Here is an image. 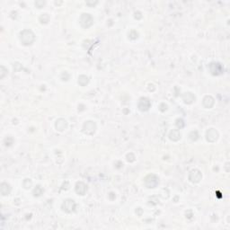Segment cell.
<instances>
[{
	"instance_id": "cell-1",
	"label": "cell",
	"mask_w": 230,
	"mask_h": 230,
	"mask_svg": "<svg viewBox=\"0 0 230 230\" xmlns=\"http://www.w3.org/2000/svg\"><path fill=\"white\" fill-rule=\"evenodd\" d=\"M20 40L23 45H31L34 42L35 37L32 31L24 30L20 33Z\"/></svg>"
},
{
	"instance_id": "cell-2",
	"label": "cell",
	"mask_w": 230,
	"mask_h": 230,
	"mask_svg": "<svg viewBox=\"0 0 230 230\" xmlns=\"http://www.w3.org/2000/svg\"><path fill=\"white\" fill-rule=\"evenodd\" d=\"M94 22L93 17L89 14H83L80 17V23L84 28H88Z\"/></svg>"
},
{
	"instance_id": "cell-3",
	"label": "cell",
	"mask_w": 230,
	"mask_h": 230,
	"mask_svg": "<svg viewBox=\"0 0 230 230\" xmlns=\"http://www.w3.org/2000/svg\"><path fill=\"white\" fill-rule=\"evenodd\" d=\"M95 130H96V125L95 122L93 121H86L84 126H83V130L84 132L88 135H92L95 132Z\"/></svg>"
},
{
	"instance_id": "cell-4",
	"label": "cell",
	"mask_w": 230,
	"mask_h": 230,
	"mask_svg": "<svg viewBox=\"0 0 230 230\" xmlns=\"http://www.w3.org/2000/svg\"><path fill=\"white\" fill-rule=\"evenodd\" d=\"M208 68H209L210 73L216 75V76L222 74L223 71H224V68L221 66V64H219V63H211V64H209Z\"/></svg>"
},
{
	"instance_id": "cell-5",
	"label": "cell",
	"mask_w": 230,
	"mask_h": 230,
	"mask_svg": "<svg viewBox=\"0 0 230 230\" xmlns=\"http://www.w3.org/2000/svg\"><path fill=\"white\" fill-rule=\"evenodd\" d=\"M158 184V178L154 174H150L145 179V184L148 188H155Z\"/></svg>"
},
{
	"instance_id": "cell-6",
	"label": "cell",
	"mask_w": 230,
	"mask_h": 230,
	"mask_svg": "<svg viewBox=\"0 0 230 230\" xmlns=\"http://www.w3.org/2000/svg\"><path fill=\"white\" fill-rule=\"evenodd\" d=\"M150 101L149 99L146 98V97H143L139 100V109L141 111H146L149 110L150 108Z\"/></svg>"
},
{
	"instance_id": "cell-7",
	"label": "cell",
	"mask_w": 230,
	"mask_h": 230,
	"mask_svg": "<svg viewBox=\"0 0 230 230\" xmlns=\"http://www.w3.org/2000/svg\"><path fill=\"white\" fill-rule=\"evenodd\" d=\"M75 207H76V203L73 200H65L64 203L62 204V208L66 212H72L75 209Z\"/></svg>"
},
{
	"instance_id": "cell-8",
	"label": "cell",
	"mask_w": 230,
	"mask_h": 230,
	"mask_svg": "<svg viewBox=\"0 0 230 230\" xmlns=\"http://www.w3.org/2000/svg\"><path fill=\"white\" fill-rule=\"evenodd\" d=\"M201 177H202V175H201V174H200V172L199 170H193L189 174L190 181L193 182V183H195V184L199 183L201 180Z\"/></svg>"
},
{
	"instance_id": "cell-9",
	"label": "cell",
	"mask_w": 230,
	"mask_h": 230,
	"mask_svg": "<svg viewBox=\"0 0 230 230\" xmlns=\"http://www.w3.org/2000/svg\"><path fill=\"white\" fill-rule=\"evenodd\" d=\"M206 136H207V140L209 141V142H214V141L217 140L218 135V132L216 131L214 129H210L207 131Z\"/></svg>"
},
{
	"instance_id": "cell-10",
	"label": "cell",
	"mask_w": 230,
	"mask_h": 230,
	"mask_svg": "<svg viewBox=\"0 0 230 230\" xmlns=\"http://www.w3.org/2000/svg\"><path fill=\"white\" fill-rule=\"evenodd\" d=\"M87 191V186L84 183H77L76 185V192L80 194V195H85V193H86Z\"/></svg>"
},
{
	"instance_id": "cell-11",
	"label": "cell",
	"mask_w": 230,
	"mask_h": 230,
	"mask_svg": "<svg viewBox=\"0 0 230 230\" xmlns=\"http://www.w3.org/2000/svg\"><path fill=\"white\" fill-rule=\"evenodd\" d=\"M67 121L64 119H60L59 120H57V122H56V129L59 131H63L67 128Z\"/></svg>"
},
{
	"instance_id": "cell-12",
	"label": "cell",
	"mask_w": 230,
	"mask_h": 230,
	"mask_svg": "<svg viewBox=\"0 0 230 230\" xmlns=\"http://www.w3.org/2000/svg\"><path fill=\"white\" fill-rule=\"evenodd\" d=\"M214 104V99L211 96H206L203 99V105L206 108H211Z\"/></svg>"
},
{
	"instance_id": "cell-13",
	"label": "cell",
	"mask_w": 230,
	"mask_h": 230,
	"mask_svg": "<svg viewBox=\"0 0 230 230\" xmlns=\"http://www.w3.org/2000/svg\"><path fill=\"white\" fill-rule=\"evenodd\" d=\"M183 98H184V103H186V104H192L193 101L195 100V97L193 96V95L192 93H185L184 95Z\"/></svg>"
},
{
	"instance_id": "cell-14",
	"label": "cell",
	"mask_w": 230,
	"mask_h": 230,
	"mask_svg": "<svg viewBox=\"0 0 230 230\" xmlns=\"http://www.w3.org/2000/svg\"><path fill=\"white\" fill-rule=\"evenodd\" d=\"M169 137H170L171 140L177 141L181 139V134H180V132H179L177 130H172L170 132Z\"/></svg>"
},
{
	"instance_id": "cell-15",
	"label": "cell",
	"mask_w": 230,
	"mask_h": 230,
	"mask_svg": "<svg viewBox=\"0 0 230 230\" xmlns=\"http://www.w3.org/2000/svg\"><path fill=\"white\" fill-rule=\"evenodd\" d=\"M10 192H11L10 186L8 185L7 184L3 183V184H1V193H2L3 195H8V194L10 193Z\"/></svg>"
},
{
	"instance_id": "cell-16",
	"label": "cell",
	"mask_w": 230,
	"mask_h": 230,
	"mask_svg": "<svg viewBox=\"0 0 230 230\" xmlns=\"http://www.w3.org/2000/svg\"><path fill=\"white\" fill-rule=\"evenodd\" d=\"M78 83L81 86H86V84L88 83V77L86 76H80L79 78H78Z\"/></svg>"
},
{
	"instance_id": "cell-17",
	"label": "cell",
	"mask_w": 230,
	"mask_h": 230,
	"mask_svg": "<svg viewBox=\"0 0 230 230\" xmlns=\"http://www.w3.org/2000/svg\"><path fill=\"white\" fill-rule=\"evenodd\" d=\"M42 193H43V190H42V188L41 186H37V187L34 189V191H33L34 196H40Z\"/></svg>"
},
{
	"instance_id": "cell-18",
	"label": "cell",
	"mask_w": 230,
	"mask_h": 230,
	"mask_svg": "<svg viewBox=\"0 0 230 230\" xmlns=\"http://www.w3.org/2000/svg\"><path fill=\"white\" fill-rule=\"evenodd\" d=\"M44 4H45L44 2H41V3H40V2H36V3H35V5H36L39 8L42 7V6H44Z\"/></svg>"
}]
</instances>
